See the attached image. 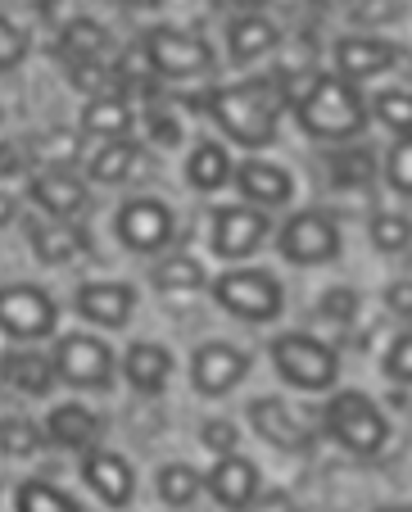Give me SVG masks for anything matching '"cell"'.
I'll return each instance as SVG.
<instances>
[{"instance_id": "4dcf8cb0", "label": "cell", "mask_w": 412, "mask_h": 512, "mask_svg": "<svg viewBox=\"0 0 412 512\" xmlns=\"http://www.w3.org/2000/svg\"><path fill=\"white\" fill-rule=\"evenodd\" d=\"M132 168H136V145L132 141H105L100 145V155L91 159V177L105 182V186H118Z\"/></svg>"}, {"instance_id": "5bb4252c", "label": "cell", "mask_w": 412, "mask_h": 512, "mask_svg": "<svg viewBox=\"0 0 412 512\" xmlns=\"http://www.w3.org/2000/svg\"><path fill=\"white\" fill-rule=\"evenodd\" d=\"M82 481H87V490L114 512L132 508V499H136V472L123 454H114V449H87V454H82Z\"/></svg>"}, {"instance_id": "4316f807", "label": "cell", "mask_w": 412, "mask_h": 512, "mask_svg": "<svg viewBox=\"0 0 412 512\" xmlns=\"http://www.w3.org/2000/svg\"><path fill=\"white\" fill-rule=\"evenodd\" d=\"M82 127L91 136H105V141H123V132L132 127V109L123 96H96L82 109Z\"/></svg>"}, {"instance_id": "603a6c76", "label": "cell", "mask_w": 412, "mask_h": 512, "mask_svg": "<svg viewBox=\"0 0 412 512\" xmlns=\"http://www.w3.org/2000/svg\"><path fill=\"white\" fill-rule=\"evenodd\" d=\"M150 281L163 295H195V290L209 286V272H204V263L195 254H168V259L154 263Z\"/></svg>"}, {"instance_id": "cb8c5ba5", "label": "cell", "mask_w": 412, "mask_h": 512, "mask_svg": "<svg viewBox=\"0 0 412 512\" xmlns=\"http://www.w3.org/2000/svg\"><path fill=\"white\" fill-rule=\"evenodd\" d=\"M186 182H191L195 191H222V186L231 182L227 150H222L218 141H200L191 150V159H186Z\"/></svg>"}, {"instance_id": "ffe728a7", "label": "cell", "mask_w": 412, "mask_h": 512, "mask_svg": "<svg viewBox=\"0 0 412 512\" xmlns=\"http://www.w3.org/2000/svg\"><path fill=\"white\" fill-rule=\"evenodd\" d=\"M123 377L132 381V390L141 395H159L173 377V354L159 345V340H136L132 349L123 354Z\"/></svg>"}, {"instance_id": "83f0119b", "label": "cell", "mask_w": 412, "mask_h": 512, "mask_svg": "<svg viewBox=\"0 0 412 512\" xmlns=\"http://www.w3.org/2000/svg\"><path fill=\"white\" fill-rule=\"evenodd\" d=\"M227 46H231V55H236L240 64H245V59H259V55H268V50L277 46V28H272L263 14H245V19L231 23Z\"/></svg>"}, {"instance_id": "f907efd6", "label": "cell", "mask_w": 412, "mask_h": 512, "mask_svg": "<svg viewBox=\"0 0 412 512\" xmlns=\"http://www.w3.org/2000/svg\"><path fill=\"white\" fill-rule=\"evenodd\" d=\"M141 5H159V0H141Z\"/></svg>"}, {"instance_id": "ee69618b", "label": "cell", "mask_w": 412, "mask_h": 512, "mask_svg": "<svg viewBox=\"0 0 412 512\" xmlns=\"http://www.w3.org/2000/svg\"><path fill=\"white\" fill-rule=\"evenodd\" d=\"M23 168V150L19 145H0V182H5V177H14Z\"/></svg>"}, {"instance_id": "e0dca14e", "label": "cell", "mask_w": 412, "mask_h": 512, "mask_svg": "<svg viewBox=\"0 0 412 512\" xmlns=\"http://www.w3.org/2000/svg\"><path fill=\"white\" fill-rule=\"evenodd\" d=\"M236 186L254 209H272V204H286L290 195H295V177H290L286 168L268 164V159H245V164L236 168Z\"/></svg>"}, {"instance_id": "484cf974", "label": "cell", "mask_w": 412, "mask_h": 512, "mask_svg": "<svg viewBox=\"0 0 412 512\" xmlns=\"http://www.w3.org/2000/svg\"><path fill=\"white\" fill-rule=\"evenodd\" d=\"M32 250H37L41 263L55 268V263L77 259V254L87 250V241H82V232L68 223H41V227H32Z\"/></svg>"}, {"instance_id": "f546056e", "label": "cell", "mask_w": 412, "mask_h": 512, "mask_svg": "<svg viewBox=\"0 0 412 512\" xmlns=\"http://www.w3.org/2000/svg\"><path fill=\"white\" fill-rule=\"evenodd\" d=\"M14 512H82V503L73 499V494H64L59 485L50 481H23L19 494H14Z\"/></svg>"}, {"instance_id": "2e32d148", "label": "cell", "mask_w": 412, "mask_h": 512, "mask_svg": "<svg viewBox=\"0 0 412 512\" xmlns=\"http://www.w3.org/2000/svg\"><path fill=\"white\" fill-rule=\"evenodd\" d=\"M73 309L82 313L87 322L105 331H118L132 322V309H136V290L127 281H82L73 295Z\"/></svg>"}, {"instance_id": "bcb514c9", "label": "cell", "mask_w": 412, "mask_h": 512, "mask_svg": "<svg viewBox=\"0 0 412 512\" xmlns=\"http://www.w3.org/2000/svg\"><path fill=\"white\" fill-rule=\"evenodd\" d=\"M14 213H19V209H14V195H5V191H0V227H5V223H14Z\"/></svg>"}, {"instance_id": "f35d334b", "label": "cell", "mask_w": 412, "mask_h": 512, "mask_svg": "<svg viewBox=\"0 0 412 512\" xmlns=\"http://www.w3.org/2000/svg\"><path fill=\"white\" fill-rule=\"evenodd\" d=\"M331 173L345 186H367L372 182V159H367L363 150H340V155L331 159Z\"/></svg>"}, {"instance_id": "9c48e42d", "label": "cell", "mask_w": 412, "mask_h": 512, "mask_svg": "<svg viewBox=\"0 0 412 512\" xmlns=\"http://www.w3.org/2000/svg\"><path fill=\"white\" fill-rule=\"evenodd\" d=\"M245 417H250L254 435H259V440H268L272 449H281V454H308V449H313V440H317L313 426L304 422V413H299V408H290L286 399H277V395L250 399Z\"/></svg>"}, {"instance_id": "ab89813d", "label": "cell", "mask_w": 412, "mask_h": 512, "mask_svg": "<svg viewBox=\"0 0 412 512\" xmlns=\"http://www.w3.org/2000/svg\"><path fill=\"white\" fill-rule=\"evenodd\" d=\"M77 145H82V141H77L73 132H46L37 145H32V150H37V155L46 159V164L68 168V159H77Z\"/></svg>"}, {"instance_id": "74e56055", "label": "cell", "mask_w": 412, "mask_h": 512, "mask_svg": "<svg viewBox=\"0 0 412 512\" xmlns=\"http://www.w3.org/2000/svg\"><path fill=\"white\" fill-rule=\"evenodd\" d=\"M200 440H204V449H213V458H227V454H236L240 431L227 417H209V422L200 426Z\"/></svg>"}, {"instance_id": "ba28073f", "label": "cell", "mask_w": 412, "mask_h": 512, "mask_svg": "<svg viewBox=\"0 0 412 512\" xmlns=\"http://www.w3.org/2000/svg\"><path fill=\"white\" fill-rule=\"evenodd\" d=\"M59 327V309L41 286L28 281H14V286H0V331L14 340H46Z\"/></svg>"}, {"instance_id": "7402d4cb", "label": "cell", "mask_w": 412, "mask_h": 512, "mask_svg": "<svg viewBox=\"0 0 412 512\" xmlns=\"http://www.w3.org/2000/svg\"><path fill=\"white\" fill-rule=\"evenodd\" d=\"M0 377L10 381L14 390H23V395H46L55 386V363L32 354V349H14V354L0 358Z\"/></svg>"}, {"instance_id": "7c38bea8", "label": "cell", "mask_w": 412, "mask_h": 512, "mask_svg": "<svg viewBox=\"0 0 412 512\" xmlns=\"http://www.w3.org/2000/svg\"><path fill=\"white\" fill-rule=\"evenodd\" d=\"M141 50L150 55V68L163 73V78H195V73H204L213 64L209 46L177 28H150L141 37Z\"/></svg>"}, {"instance_id": "8fae6325", "label": "cell", "mask_w": 412, "mask_h": 512, "mask_svg": "<svg viewBox=\"0 0 412 512\" xmlns=\"http://www.w3.org/2000/svg\"><path fill=\"white\" fill-rule=\"evenodd\" d=\"M250 377V354L227 340H204L200 349L191 354V386L209 399H222Z\"/></svg>"}, {"instance_id": "1f68e13d", "label": "cell", "mask_w": 412, "mask_h": 512, "mask_svg": "<svg viewBox=\"0 0 412 512\" xmlns=\"http://www.w3.org/2000/svg\"><path fill=\"white\" fill-rule=\"evenodd\" d=\"M376 118L394 136H412V91H385V96H376Z\"/></svg>"}, {"instance_id": "681fc988", "label": "cell", "mask_w": 412, "mask_h": 512, "mask_svg": "<svg viewBox=\"0 0 412 512\" xmlns=\"http://www.w3.org/2000/svg\"><path fill=\"white\" fill-rule=\"evenodd\" d=\"M240 5H268V0H240Z\"/></svg>"}, {"instance_id": "e575fe53", "label": "cell", "mask_w": 412, "mask_h": 512, "mask_svg": "<svg viewBox=\"0 0 412 512\" xmlns=\"http://www.w3.org/2000/svg\"><path fill=\"white\" fill-rule=\"evenodd\" d=\"M385 177L399 195H412V136H399L390 145V159H385Z\"/></svg>"}, {"instance_id": "d4e9b609", "label": "cell", "mask_w": 412, "mask_h": 512, "mask_svg": "<svg viewBox=\"0 0 412 512\" xmlns=\"http://www.w3.org/2000/svg\"><path fill=\"white\" fill-rule=\"evenodd\" d=\"M154 490H159V499L173 512H186L204 494V476L191 463H163L159 476H154Z\"/></svg>"}, {"instance_id": "6da1fadb", "label": "cell", "mask_w": 412, "mask_h": 512, "mask_svg": "<svg viewBox=\"0 0 412 512\" xmlns=\"http://www.w3.org/2000/svg\"><path fill=\"white\" fill-rule=\"evenodd\" d=\"M213 118L231 141L263 150L277 141V100H272V82H236V87L213 91L209 100Z\"/></svg>"}, {"instance_id": "5b68a950", "label": "cell", "mask_w": 412, "mask_h": 512, "mask_svg": "<svg viewBox=\"0 0 412 512\" xmlns=\"http://www.w3.org/2000/svg\"><path fill=\"white\" fill-rule=\"evenodd\" d=\"M213 300L240 322H277L286 309L281 281L263 268H231L213 281Z\"/></svg>"}, {"instance_id": "f6af8a7d", "label": "cell", "mask_w": 412, "mask_h": 512, "mask_svg": "<svg viewBox=\"0 0 412 512\" xmlns=\"http://www.w3.org/2000/svg\"><path fill=\"white\" fill-rule=\"evenodd\" d=\"M154 136H159L163 145H173L182 132H177V127H173V118H154Z\"/></svg>"}, {"instance_id": "277c9868", "label": "cell", "mask_w": 412, "mask_h": 512, "mask_svg": "<svg viewBox=\"0 0 412 512\" xmlns=\"http://www.w3.org/2000/svg\"><path fill=\"white\" fill-rule=\"evenodd\" d=\"M272 363H277L281 381L308 390V395H322L340 381V354L308 331H286V336L272 340Z\"/></svg>"}, {"instance_id": "d6986e66", "label": "cell", "mask_w": 412, "mask_h": 512, "mask_svg": "<svg viewBox=\"0 0 412 512\" xmlns=\"http://www.w3.org/2000/svg\"><path fill=\"white\" fill-rule=\"evenodd\" d=\"M399 59V50L381 37H345L336 41V64H340V78L345 82H363V78H376L385 68Z\"/></svg>"}, {"instance_id": "44dd1931", "label": "cell", "mask_w": 412, "mask_h": 512, "mask_svg": "<svg viewBox=\"0 0 412 512\" xmlns=\"http://www.w3.org/2000/svg\"><path fill=\"white\" fill-rule=\"evenodd\" d=\"M46 435L64 449H91L100 440V417L87 404H59L46 417Z\"/></svg>"}, {"instance_id": "836d02e7", "label": "cell", "mask_w": 412, "mask_h": 512, "mask_svg": "<svg viewBox=\"0 0 412 512\" xmlns=\"http://www.w3.org/2000/svg\"><path fill=\"white\" fill-rule=\"evenodd\" d=\"M0 449L14 458H28L41 449V431L32 422H23V417H10V422H0Z\"/></svg>"}, {"instance_id": "8d00e7d4", "label": "cell", "mask_w": 412, "mask_h": 512, "mask_svg": "<svg viewBox=\"0 0 412 512\" xmlns=\"http://www.w3.org/2000/svg\"><path fill=\"white\" fill-rule=\"evenodd\" d=\"M317 313H322L326 322H340V327H349V322L358 318V295L349 286H331L322 300H317Z\"/></svg>"}, {"instance_id": "ac0fdd59", "label": "cell", "mask_w": 412, "mask_h": 512, "mask_svg": "<svg viewBox=\"0 0 412 512\" xmlns=\"http://www.w3.org/2000/svg\"><path fill=\"white\" fill-rule=\"evenodd\" d=\"M32 200H37L55 223H64V218H77V213L87 209V186L77 182L68 168H50V173L32 177Z\"/></svg>"}, {"instance_id": "7dc6e473", "label": "cell", "mask_w": 412, "mask_h": 512, "mask_svg": "<svg viewBox=\"0 0 412 512\" xmlns=\"http://www.w3.org/2000/svg\"><path fill=\"white\" fill-rule=\"evenodd\" d=\"M254 512H295V508H290L286 499H272V503H263V508H259V503H254Z\"/></svg>"}, {"instance_id": "3957f363", "label": "cell", "mask_w": 412, "mask_h": 512, "mask_svg": "<svg viewBox=\"0 0 412 512\" xmlns=\"http://www.w3.org/2000/svg\"><path fill=\"white\" fill-rule=\"evenodd\" d=\"M322 431L340 449H349L354 458H376L385 449V440H390V422H385V413L363 390H336V395L326 399Z\"/></svg>"}, {"instance_id": "30bf717a", "label": "cell", "mask_w": 412, "mask_h": 512, "mask_svg": "<svg viewBox=\"0 0 412 512\" xmlns=\"http://www.w3.org/2000/svg\"><path fill=\"white\" fill-rule=\"evenodd\" d=\"M263 236H268V218H263L254 204H227V209H213L209 245H213L218 259H227V263L250 259V254L263 245Z\"/></svg>"}, {"instance_id": "7a4b0ae2", "label": "cell", "mask_w": 412, "mask_h": 512, "mask_svg": "<svg viewBox=\"0 0 412 512\" xmlns=\"http://www.w3.org/2000/svg\"><path fill=\"white\" fill-rule=\"evenodd\" d=\"M299 123H304L308 136H322V141H349V136H358L367 127V105L363 96L354 91V82H345L336 73V78H317L313 87H308V96L299 100Z\"/></svg>"}, {"instance_id": "f1b7e54d", "label": "cell", "mask_w": 412, "mask_h": 512, "mask_svg": "<svg viewBox=\"0 0 412 512\" xmlns=\"http://www.w3.org/2000/svg\"><path fill=\"white\" fill-rule=\"evenodd\" d=\"M59 50L73 64H91V59H100V50H109V32L96 19H73L64 28V37H59Z\"/></svg>"}, {"instance_id": "d6a6232c", "label": "cell", "mask_w": 412, "mask_h": 512, "mask_svg": "<svg viewBox=\"0 0 412 512\" xmlns=\"http://www.w3.org/2000/svg\"><path fill=\"white\" fill-rule=\"evenodd\" d=\"M412 241V223L399 218V213H376L372 218V245L385 254H399L403 245Z\"/></svg>"}, {"instance_id": "c3c4849f", "label": "cell", "mask_w": 412, "mask_h": 512, "mask_svg": "<svg viewBox=\"0 0 412 512\" xmlns=\"http://www.w3.org/2000/svg\"><path fill=\"white\" fill-rule=\"evenodd\" d=\"M385 512H412V503H399V508H385Z\"/></svg>"}, {"instance_id": "60d3db41", "label": "cell", "mask_w": 412, "mask_h": 512, "mask_svg": "<svg viewBox=\"0 0 412 512\" xmlns=\"http://www.w3.org/2000/svg\"><path fill=\"white\" fill-rule=\"evenodd\" d=\"M23 55H28V37L10 19H0V68L23 64Z\"/></svg>"}, {"instance_id": "7bdbcfd3", "label": "cell", "mask_w": 412, "mask_h": 512, "mask_svg": "<svg viewBox=\"0 0 412 512\" xmlns=\"http://www.w3.org/2000/svg\"><path fill=\"white\" fill-rule=\"evenodd\" d=\"M385 309H390L394 318H412V277L394 281V286L385 290Z\"/></svg>"}, {"instance_id": "52a82bcc", "label": "cell", "mask_w": 412, "mask_h": 512, "mask_svg": "<svg viewBox=\"0 0 412 512\" xmlns=\"http://www.w3.org/2000/svg\"><path fill=\"white\" fill-rule=\"evenodd\" d=\"M277 250L286 263L295 268H317V263H336L340 259V227L331 213L322 209H304L295 213L277 236Z\"/></svg>"}, {"instance_id": "8992f818", "label": "cell", "mask_w": 412, "mask_h": 512, "mask_svg": "<svg viewBox=\"0 0 412 512\" xmlns=\"http://www.w3.org/2000/svg\"><path fill=\"white\" fill-rule=\"evenodd\" d=\"M55 381L73 390H109L118 372L114 349L105 345L100 336H87V331H73V336H59L55 345Z\"/></svg>"}, {"instance_id": "d590c367", "label": "cell", "mask_w": 412, "mask_h": 512, "mask_svg": "<svg viewBox=\"0 0 412 512\" xmlns=\"http://www.w3.org/2000/svg\"><path fill=\"white\" fill-rule=\"evenodd\" d=\"M385 377L394 386H412V327L394 336V345L385 349Z\"/></svg>"}, {"instance_id": "b9f144b4", "label": "cell", "mask_w": 412, "mask_h": 512, "mask_svg": "<svg viewBox=\"0 0 412 512\" xmlns=\"http://www.w3.org/2000/svg\"><path fill=\"white\" fill-rule=\"evenodd\" d=\"M73 87L77 91H105L109 87V73L100 59H91V64H73Z\"/></svg>"}, {"instance_id": "9a60e30c", "label": "cell", "mask_w": 412, "mask_h": 512, "mask_svg": "<svg viewBox=\"0 0 412 512\" xmlns=\"http://www.w3.org/2000/svg\"><path fill=\"white\" fill-rule=\"evenodd\" d=\"M204 490L213 494V503L227 512H245L259 503L263 494V476L250 458L227 454V458H213V467L204 472Z\"/></svg>"}, {"instance_id": "4fadbf2b", "label": "cell", "mask_w": 412, "mask_h": 512, "mask_svg": "<svg viewBox=\"0 0 412 512\" xmlns=\"http://www.w3.org/2000/svg\"><path fill=\"white\" fill-rule=\"evenodd\" d=\"M114 232L127 250L136 254H159L163 245L173 241V209L163 200H127L114 218Z\"/></svg>"}]
</instances>
